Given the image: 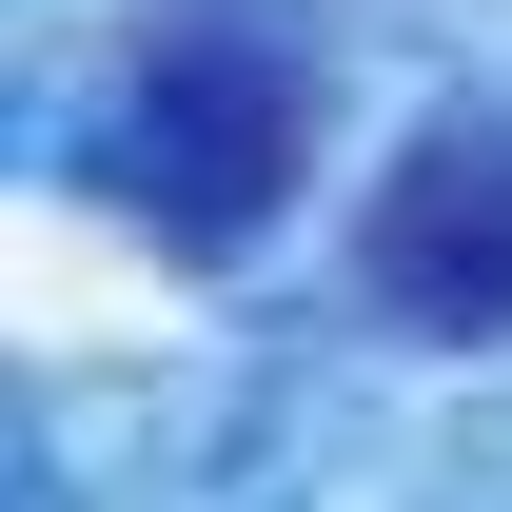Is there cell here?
Returning <instances> with one entry per match:
<instances>
[{"mask_svg":"<svg viewBox=\"0 0 512 512\" xmlns=\"http://www.w3.org/2000/svg\"><path fill=\"white\" fill-rule=\"evenodd\" d=\"M296 158H316V60H296L276 20H237V0H178V20L138 40L119 197H138L178 256H237V237H276Z\"/></svg>","mask_w":512,"mask_h":512,"instance_id":"cell-1","label":"cell"},{"mask_svg":"<svg viewBox=\"0 0 512 512\" xmlns=\"http://www.w3.org/2000/svg\"><path fill=\"white\" fill-rule=\"evenodd\" d=\"M355 276L414 335H512V119H434L414 138L375 178V217H355Z\"/></svg>","mask_w":512,"mask_h":512,"instance_id":"cell-2","label":"cell"}]
</instances>
